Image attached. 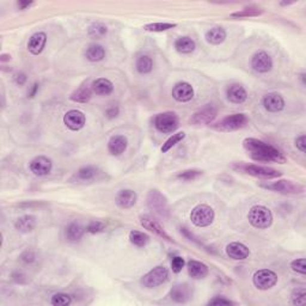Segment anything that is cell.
I'll return each instance as SVG.
<instances>
[{
  "mask_svg": "<svg viewBox=\"0 0 306 306\" xmlns=\"http://www.w3.org/2000/svg\"><path fill=\"white\" fill-rule=\"evenodd\" d=\"M243 147L249 153L252 161L260 163H278V164L286 163V157L281 151L262 140L246 138L243 140Z\"/></svg>",
  "mask_w": 306,
  "mask_h": 306,
  "instance_id": "6da1fadb",
  "label": "cell"
},
{
  "mask_svg": "<svg viewBox=\"0 0 306 306\" xmlns=\"http://www.w3.org/2000/svg\"><path fill=\"white\" fill-rule=\"evenodd\" d=\"M233 170L246 174L257 178H266V180H272V178L281 177L282 172L269 167H262V165L256 164H246V163H234L232 164Z\"/></svg>",
  "mask_w": 306,
  "mask_h": 306,
  "instance_id": "7a4b0ae2",
  "label": "cell"
},
{
  "mask_svg": "<svg viewBox=\"0 0 306 306\" xmlns=\"http://www.w3.org/2000/svg\"><path fill=\"white\" fill-rule=\"evenodd\" d=\"M248 220L250 225L255 229H268L273 224V213L268 207L262 205H256L250 208L248 213Z\"/></svg>",
  "mask_w": 306,
  "mask_h": 306,
  "instance_id": "3957f363",
  "label": "cell"
},
{
  "mask_svg": "<svg viewBox=\"0 0 306 306\" xmlns=\"http://www.w3.org/2000/svg\"><path fill=\"white\" fill-rule=\"evenodd\" d=\"M153 125L158 132L164 133V134H170L174 133L180 126L178 116L172 112H164L158 114L153 119Z\"/></svg>",
  "mask_w": 306,
  "mask_h": 306,
  "instance_id": "277c9868",
  "label": "cell"
},
{
  "mask_svg": "<svg viewBox=\"0 0 306 306\" xmlns=\"http://www.w3.org/2000/svg\"><path fill=\"white\" fill-rule=\"evenodd\" d=\"M216 218L214 210L208 205H197L191 210L190 220L196 227H207L212 225Z\"/></svg>",
  "mask_w": 306,
  "mask_h": 306,
  "instance_id": "5b68a950",
  "label": "cell"
},
{
  "mask_svg": "<svg viewBox=\"0 0 306 306\" xmlns=\"http://www.w3.org/2000/svg\"><path fill=\"white\" fill-rule=\"evenodd\" d=\"M169 279V270L164 266H158L142 276L140 284L145 288H156L164 284Z\"/></svg>",
  "mask_w": 306,
  "mask_h": 306,
  "instance_id": "8992f818",
  "label": "cell"
},
{
  "mask_svg": "<svg viewBox=\"0 0 306 306\" xmlns=\"http://www.w3.org/2000/svg\"><path fill=\"white\" fill-rule=\"evenodd\" d=\"M147 207L149 211L161 217L169 216V203L167 197L157 189H151L147 194Z\"/></svg>",
  "mask_w": 306,
  "mask_h": 306,
  "instance_id": "52a82bcc",
  "label": "cell"
},
{
  "mask_svg": "<svg viewBox=\"0 0 306 306\" xmlns=\"http://www.w3.org/2000/svg\"><path fill=\"white\" fill-rule=\"evenodd\" d=\"M262 188L265 189L276 191L280 194L286 195H297L304 193L305 188L301 184L295 183V182L289 180H278L276 182H272V183H265L261 184Z\"/></svg>",
  "mask_w": 306,
  "mask_h": 306,
  "instance_id": "ba28073f",
  "label": "cell"
},
{
  "mask_svg": "<svg viewBox=\"0 0 306 306\" xmlns=\"http://www.w3.org/2000/svg\"><path fill=\"white\" fill-rule=\"evenodd\" d=\"M252 282L260 291H268L278 284V274L270 269H260L253 274Z\"/></svg>",
  "mask_w": 306,
  "mask_h": 306,
  "instance_id": "9c48e42d",
  "label": "cell"
},
{
  "mask_svg": "<svg viewBox=\"0 0 306 306\" xmlns=\"http://www.w3.org/2000/svg\"><path fill=\"white\" fill-rule=\"evenodd\" d=\"M248 121V117L244 115V114H233V115L224 117L220 122L214 125V128L220 132L238 131V129L245 127Z\"/></svg>",
  "mask_w": 306,
  "mask_h": 306,
  "instance_id": "30bf717a",
  "label": "cell"
},
{
  "mask_svg": "<svg viewBox=\"0 0 306 306\" xmlns=\"http://www.w3.org/2000/svg\"><path fill=\"white\" fill-rule=\"evenodd\" d=\"M100 175V171L95 167H83L79 170H77L74 174L71 176V178L68 180L70 183L74 184H86V183H92V182L97 181L98 176Z\"/></svg>",
  "mask_w": 306,
  "mask_h": 306,
  "instance_id": "8fae6325",
  "label": "cell"
},
{
  "mask_svg": "<svg viewBox=\"0 0 306 306\" xmlns=\"http://www.w3.org/2000/svg\"><path fill=\"white\" fill-rule=\"evenodd\" d=\"M139 220H140V225L144 227V229L148 230L149 232L157 234L158 237L168 240V242H174L171 237L167 233L164 227L161 225V223H159L158 220H156L155 218H152L151 216H141L139 218Z\"/></svg>",
  "mask_w": 306,
  "mask_h": 306,
  "instance_id": "7c38bea8",
  "label": "cell"
},
{
  "mask_svg": "<svg viewBox=\"0 0 306 306\" xmlns=\"http://www.w3.org/2000/svg\"><path fill=\"white\" fill-rule=\"evenodd\" d=\"M64 123L68 129H71L73 132H78L80 129H83L84 126H85L86 116L80 110H70V112L65 114Z\"/></svg>",
  "mask_w": 306,
  "mask_h": 306,
  "instance_id": "4fadbf2b",
  "label": "cell"
},
{
  "mask_svg": "<svg viewBox=\"0 0 306 306\" xmlns=\"http://www.w3.org/2000/svg\"><path fill=\"white\" fill-rule=\"evenodd\" d=\"M29 169L35 176L42 177V176L50 174L52 169H53V162L45 156H38L29 163Z\"/></svg>",
  "mask_w": 306,
  "mask_h": 306,
  "instance_id": "5bb4252c",
  "label": "cell"
},
{
  "mask_svg": "<svg viewBox=\"0 0 306 306\" xmlns=\"http://www.w3.org/2000/svg\"><path fill=\"white\" fill-rule=\"evenodd\" d=\"M251 67L257 73H268L273 68V59L267 52H257L251 59Z\"/></svg>",
  "mask_w": 306,
  "mask_h": 306,
  "instance_id": "9a60e30c",
  "label": "cell"
},
{
  "mask_svg": "<svg viewBox=\"0 0 306 306\" xmlns=\"http://www.w3.org/2000/svg\"><path fill=\"white\" fill-rule=\"evenodd\" d=\"M218 115V110L214 106H208L203 107L202 109L198 110L197 113H195L193 117H191L190 122L193 125H210L216 120Z\"/></svg>",
  "mask_w": 306,
  "mask_h": 306,
  "instance_id": "2e32d148",
  "label": "cell"
},
{
  "mask_svg": "<svg viewBox=\"0 0 306 306\" xmlns=\"http://www.w3.org/2000/svg\"><path fill=\"white\" fill-rule=\"evenodd\" d=\"M172 97L181 103H187L193 99L194 97V89L187 81H180L174 86L172 89Z\"/></svg>",
  "mask_w": 306,
  "mask_h": 306,
  "instance_id": "e0dca14e",
  "label": "cell"
},
{
  "mask_svg": "<svg viewBox=\"0 0 306 306\" xmlns=\"http://www.w3.org/2000/svg\"><path fill=\"white\" fill-rule=\"evenodd\" d=\"M262 104L269 113H279L285 108V99L280 93L270 92L263 97Z\"/></svg>",
  "mask_w": 306,
  "mask_h": 306,
  "instance_id": "ac0fdd59",
  "label": "cell"
},
{
  "mask_svg": "<svg viewBox=\"0 0 306 306\" xmlns=\"http://www.w3.org/2000/svg\"><path fill=\"white\" fill-rule=\"evenodd\" d=\"M191 297H193V289L187 284L175 285L170 291L171 300L178 302V304H184V302L189 301Z\"/></svg>",
  "mask_w": 306,
  "mask_h": 306,
  "instance_id": "d6986e66",
  "label": "cell"
},
{
  "mask_svg": "<svg viewBox=\"0 0 306 306\" xmlns=\"http://www.w3.org/2000/svg\"><path fill=\"white\" fill-rule=\"evenodd\" d=\"M136 201H138V195L132 189L120 190L115 197L117 207H120L121 210H129V208L134 207Z\"/></svg>",
  "mask_w": 306,
  "mask_h": 306,
  "instance_id": "ffe728a7",
  "label": "cell"
},
{
  "mask_svg": "<svg viewBox=\"0 0 306 306\" xmlns=\"http://www.w3.org/2000/svg\"><path fill=\"white\" fill-rule=\"evenodd\" d=\"M226 253L230 259L243 261L250 256V249L240 242H232L226 246Z\"/></svg>",
  "mask_w": 306,
  "mask_h": 306,
  "instance_id": "44dd1931",
  "label": "cell"
},
{
  "mask_svg": "<svg viewBox=\"0 0 306 306\" xmlns=\"http://www.w3.org/2000/svg\"><path fill=\"white\" fill-rule=\"evenodd\" d=\"M45 43H47V35H45V32H35L34 35H31L28 41V50L32 55H40L44 49Z\"/></svg>",
  "mask_w": 306,
  "mask_h": 306,
  "instance_id": "7402d4cb",
  "label": "cell"
},
{
  "mask_svg": "<svg viewBox=\"0 0 306 306\" xmlns=\"http://www.w3.org/2000/svg\"><path fill=\"white\" fill-rule=\"evenodd\" d=\"M227 99L233 104H243L248 99V92L240 84H232L227 87Z\"/></svg>",
  "mask_w": 306,
  "mask_h": 306,
  "instance_id": "603a6c76",
  "label": "cell"
},
{
  "mask_svg": "<svg viewBox=\"0 0 306 306\" xmlns=\"http://www.w3.org/2000/svg\"><path fill=\"white\" fill-rule=\"evenodd\" d=\"M128 146V140L125 135H113L108 141V151L112 156H121Z\"/></svg>",
  "mask_w": 306,
  "mask_h": 306,
  "instance_id": "cb8c5ba5",
  "label": "cell"
},
{
  "mask_svg": "<svg viewBox=\"0 0 306 306\" xmlns=\"http://www.w3.org/2000/svg\"><path fill=\"white\" fill-rule=\"evenodd\" d=\"M36 227V218L30 214H25V216L19 217L15 223V229L18 232L29 233Z\"/></svg>",
  "mask_w": 306,
  "mask_h": 306,
  "instance_id": "d4e9b609",
  "label": "cell"
},
{
  "mask_svg": "<svg viewBox=\"0 0 306 306\" xmlns=\"http://www.w3.org/2000/svg\"><path fill=\"white\" fill-rule=\"evenodd\" d=\"M92 92L98 96H108L114 91V84L107 78H98L92 83Z\"/></svg>",
  "mask_w": 306,
  "mask_h": 306,
  "instance_id": "484cf974",
  "label": "cell"
},
{
  "mask_svg": "<svg viewBox=\"0 0 306 306\" xmlns=\"http://www.w3.org/2000/svg\"><path fill=\"white\" fill-rule=\"evenodd\" d=\"M188 273L193 279H203L208 275V267L202 262L190 260L188 262Z\"/></svg>",
  "mask_w": 306,
  "mask_h": 306,
  "instance_id": "4316f807",
  "label": "cell"
},
{
  "mask_svg": "<svg viewBox=\"0 0 306 306\" xmlns=\"http://www.w3.org/2000/svg\"><path fill=\"white\" fill-rule=\"evenodd\" d=\"M226 30L221 27H214L210 29L205 35V38L208 43L211 44H221L224 41L226 40Z\"/></svg>",
  "mask_w": 306,
  "mask_h": 306,
  "instance_id": "83f0119b",
  "label": "cell"
},
{
  "mask_svg": "<svg viewBox=\"0 0 306 306\" xmlns=\"http://www.w3.org/2000/svg\"><path fill=\"white\" fill-rule=\"evenodd\" d=\"M85 58L91 63H98L106 58V49H104L103 45L92 43L86 48Z\"/></svg>",
  "mask_w": 306,
  "mask_h": 306,
  "instance_id": "f1b7e54d",
  "label": "cell"
},
{
  "mask_svg": "<svg viewBox=\"0 0 306 306\" xmlns=\"http://www.w3.org/2000/svg\"><path fill=\"white\" fill-rule=\"evenodd\" d=\"M196 48V43L193 38L188 37V36H183L177 38L175 42V49L181 54H190L193 53Z\"/></svg>",
  "mask_w": 306,
  "mask_h": 306,
  "instance_id": "f546056e",
  "label": "cell"
},
{
  "mask_svg": "<svg viewBox=\"0 0 306 306\" xmlns=\"http://www.w3.org/2000/svg\"><path fill=\"white\" fill-rule=\"evenodd\" d=\"M85 229L80 225L79 223H71L70 225L66 227V238L70 242H78L84 236Z\"/></svg>",
  "mask_w": 306,
  "mask_h": 306,
  "instance_id": "4dcf8cb0",
  "label": "cell"
},
{
  "mask_svg": "<svg viewBox=\"0 0 306 306\" xmlns=\"http://www.w3.org/2000/svg\"><path fill=\"white\" fill-rule=\"evenodd\" d=\"M128 239L134 246H138V248H144L149 242V237L147 234L141 232V231H136V230H132L128 234Z\"/></svg>",
  "mask_w": 306,
  "mask_h": 306,
  "instance_id": "1f68e13d",
  "label": "cell"
},
{
  "mask_svg": "<svg viewBox=\"0 0 306 306\" xmlns=\"http://www.w3.org/2000/svg\"><path fill=\"white\" fill-rule=\"evenodd\" d=\"M136 71L140 74H148L153 70V60L148 55H140L135 64Z\"/></svg>",
  "mask_w": 306,
  "mask_h": 306,
  "instance_id": "d6a6232c",
  "label": "cell"
},
{
  "mask_svg": "<svg viewBox=\"0 0 306 306\" xmlns=\"http://www.w3.org/2000/svg\"><path fill=\"white\" fill-rule=\"evenodd\" d=\"M91 97H92V89H90V87L87 86H81L78 90L74 91L70 98L72 99L73 102L86 103L91 99Z\"/></svg>",
  "mask_w": 306,
  "mask_h": 306,
  "instance_id": "836d02e7",
  "label": "cell"
},
{
  "mask_svg": "<svg viewBox=\"0 0 306 306\" xmlns=\"http://www.w3.org/2000/svg\"><path fill=\"white\" fill-rule=\"evenodd\" d=\"M263 10L259 8H245L240 11L231 14V18H248V17H257V16L263 15Z\"/></svg>",
  "mask_w": 306,
  "mask_h": 306,
  "instance_id": "e575fe53",
  "label": "cell"
},
{
  "mask_svg": "<svg viewBox=\"0 0 306 306\" xmlns=\"http://www.w3.org/2000/svg\"><path fill=\"white\" fill-rule=\"evenodd\" d=\"M89 35L91 37L93 38H102L106 36L107 34H108V28H107V25H104L103 23L96 22L92 23V24L89 27Z\"/></svg>",
  "mask_w": 306,
  "mask_h": 306,
  "instance_id": "d590c367",
  "label": "cell"
},
{
  "mask_svg": "<svg viewBox=\"0 0 306 306\" xmlns=\"http://www.w3.org/2000/svg\"><path fill=\"white\" fill-rule=\"evenodd\" d=\"M185 138V133L184 132H178L176 133V134H172L170 138H169L167 141L164 142L162 146V152L163 153H167L168 151H170V149L176 146L177 144H180L182 140H184Z\"/></svg>",
  "mask_w": 306,
  "mask_h": 306,
  "instance_id": "8d00e7d4",
  "label": "cell"
},
{
  "mask_svg": "<svg viewBox=\"0 0 306 306\" xmlns=\"http://www.w3.org/2000/svg\"><path fill=\"white\" fill-rule=\"evenodd\" d=\"M177 27L176 23H149L144 27V30L151 32H163Z\"/></svg>",
  "mask_w": 306,
  "mask_h": 306,
  "instance_id": "74e56055",
  "label": "cell"
},
{
  "mask_svg": "<svg viewBox=\"0 0 306 306\" xmlns=\"http://www.w3.org/2000/svg\"><path fill=\"white\" fill-rule=\"evenodd\" d=\"M72 302V298L71 295L66 294V293H57L52 297L50 304L54 306H68Z\"/></svg>",
  "mask_w": 306,
  "mask_h": 306,
  "instance_id": "f35d334b",
  "label": "cell"
},
{
  "mask_svg": "<svg viewBox=\"0 0 306 306\" xmlns=\"http://www.w3.org/2000/svg\"><path fill=\"white\" fill-rule=\"evenodd\" d=\"M291 302L293 305H305L306 304V289L304 287L294 289L291 294Z\"/></svg>",
  "mask_w": 306,
  "mask_h": 306,
  "instance_id": "ab89813d",
  "label": "cell"
},
{
  "mask_svg": "<svg viewBox=\"0 0 306 306\" xmlns=\"http://www.w3.org/2000/svg\"><path fill=\"white\" fill-rule=\"evenodd\" d=\"M200 176H202V171L191 169V170H184L180 172V174H177V178L184 182H190L196 180V178L200 177Z\"/></svg>",
  "mask_w": 306,
  "mask_h": 306,
  "instance_id": "60d3db41",
  "label": "cell"
},
{
  "mask_svg": "<svg viewBox=\"0 0 306 306\" xmlns=\"http://www.w3.org/2000/svg\"><path fill=\"white\" fill-rule=\"evenodd\" d=\"M291 269L297 274H306V261L305 259H295L291 262Z\"/></svg>",
  "mask_w": 306,
  "mask_h": 306,
  "instance_id": "b9f144b4",
  "label": "cell"
},
{
  "mask_svg": "<svg viewBox=\"0 0 306 306\" xmlns=\"http://www.w3.org/2000/svg\"><path fill=\"white\" fill-rule=\"evenodd\" d=\"M86 232H89L91 234H96L99 232H103L106 230V224L102 223V221H91L89 225L86 226Z\"/></svg>",
  "mask_w": 306,
  "mask_h": 306,
  "instance_id": "7bdbcfd3",
  "label": "cell"
},
{
  "mask_svg": "<svg viewBox=\"0 0 306 306\" xmlns=\"http://www.w3.org/2000/svg\"><path fill=\"white\" fill-rule=\"evenodd\" d=\"M184 266H185V261H184L183 257L175 256L174 259H172L171 269H172V272L176 273V274H178V273L182 272V269L184 268Z\"/></svg>",
  "mask_w": 306,
  "mask_h": 306,
  "instance_id": "ee69618b",
  "label": "cell"
},
{
  "mask_svg": "<svg viewBox=\"0 0 306 306\" xmlns=\"http://www.w3.org/2000/svg\"><path fill=\"white\" fill-rule=\"evenodd\" d=\"M234 302L229 300V299L224 298V297H214L212 300L208 301V305H214V306H219V305H233Z\"/></svg>",
  "mask_w": 306,
  "mask_h": 306,
  "instance_id": "f6af8a7d",
  "label": "cell"
},
{
  "mask_svg": "<svg viewBox=\"0 0 306 306\" xmlns=\"http://www.w3.org/2000/svg\"><path fill=\"white\" fill-rule=\"evenodd\" d=\"M21 259H22V261L25 263H32V262H35V260H36V255H35V252L31 251V250H27V251H24L22 253Z\"/></svg>",
  "mask_w": 306,
  "mask_h": 306,
  "instance_id": "bcb514c9",
  "label": "cell"
},
{
  "mask_svg": "<svg viewBox=\"0 0 306 306\" xmlns=\"http://www.w3.org/2000/svg\"><path fill=\"white\" fill-rule=\"evenodd\" d=\"M295 146L301 153L306 152V136L304 134L295 139Z\"/></svg>",
  "mask_w": 306,
  "mask_h": 306,
  "instance_id": "7dc6e473",
  "label": "cell"
},
{
  "mask_svg": "<svg viewBox=\"0 0 306 306\" xmlns=\"http://www.w3.org/2000/svg\"><path fill=\"white\" fill-rule=\"evenodd\" d=\"M14 79H15V83L17 84V85H24L25 81H27V76H25L24 73L19 72V73L15 74Z\"/></svg>",
  "mask_w": 306,
  "mask_h": 306,
  "instance_id": "c3c4849f",
  "label": "cell"
},
{
  "mask_svg": "<svg viewBox=\"0 0 306 306\" xmlns=\"http://www.w3.org/2000/svg\"><path fill=\"white\" fill-rule=\"evenodd\" d=\"M119 112H120L119 107L113 106V107H110V108L107 109L106 115H107V117H108V119H114V117H116L117 115H119Z\"/></svg>",
  "mask_w": 306,
  "mask_h": 306,
  "instance_id": "681fc988",
  "label": "cell"
},
{
  "mask_svg": "<svg viewBox=\"0 0 306 306\" xmlns=\"http://www.w3.org/2000/svg\"><path fill=\"white\" fill-rule=\"evenodd\" d=\"M32 4H34V3H32V2H18L17 3L18 8L21 9V10H25L27 8H29V6H31Z\"/></svg>",
  "mask_w": 306,
  "mask_h": 306,
  "instance_id": "f907efd6",
  "label": "cell"
},
{
  "mask_svg": "<svg viewBox=\"0 0 306 306\" xmlns=\"http://www.w3.org/2000/svg\"><path fill=\"white\" fill-rule=\"evenodd\" d=\"M37 90H38V84L35 83L34 85H32V87H31L30 92H28V97H29V98H31V97H34L35 95H36Z\"/></svg>",
  "mask_w": 306,
  "mask_h": 306,
  "instance_id": "816d5d0a",
  "label": "cell"
},
{
  "mask_svg": "<svg viewBox=\"0 0 306 306\" xmlns=\"http://www.w3.org/2000/svg\"><path fill=\"white\" fill-rule=\"evenodd\" d=\"M11 60V55L10 54H2L0 55V61L2 63H5V61H10Z\"/></svg>",
  "mask_w": 306,
  "mask_h": 306,
  "instance_id": "f5cc1de1",
  "label": "cell"
},
{
  "mask_svg": "<svg viewBox=\"0 0 306 306\" xmlns=\"http://www.w3.org/2000/svg\"><path fill=\"white\" fill-rule=\"evenodd\" d=\"M300 79H301V84L302 85H305V73L300 74Z\"/></svg>",
  "mask_w": 306,
  "mask_h": 306,
  "instance_id": "db71d44e",
  "label": "cell"
}]
</instances>
